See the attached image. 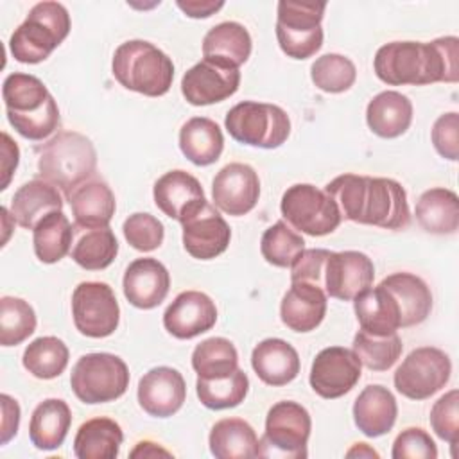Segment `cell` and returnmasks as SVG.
I'll use <instances>...</instances> for the list:
<instances>
[{"mask_svg":"<svg viewBox=\"0 0 459 459\" xmlns=\"http://www.w3.org/2000/svg\"><path fill=\"white\" fill-rule=\"evenodd\" d=\"M373 68L377 77L389 86L457 82L459 39L443 36L429 43L391 41L377 50Z\"/></svg>","mask_w":459,"mask_h":459,"instance_id":"obj_1","label":"cell"},{"mask_svg":"<svg viewBox=\"0 0 459 459\" xmlns=\"http://www.w3.org/2000/svg\"><path fill=\"white\" fill-rule=\"evenodd\" d=\"M325 192L337 204L341 217L351 222L384 230H403L411 222L407 194L391 178L342 174L333 178Z\"/></svg>","mask_w":459,"mask_h":459,"instance_id":"obj_2","label":"cell"},{"mask_svg":"<svg viewBox=\"0 0 459 459\" xmlns=\"http://www.w3.org/2000/svg\"><path fill=\"white\" fill-rule=\"evenodd\" d=\"M2 99L9 124L27 140L41 142L59 127V108L41 79L14 72L4 79Z\"/></svg>","mask_w":459,"mask_h":459,"instance_id":"obj_3","label":"cell"},{"mask_svg":"<svg viewBox=\"0 0 459 459\" xmlns=\"http://www.w3.org/2000/svg\"><path fill=\"white\" fill-rule=\"evenodd\" d=\"M97 170V151L90 138L77 131H61L38 149V172L41 179L61 188L65 195Z\"/></svg>","mask_w":459,"mask_h":459,"instance_id":"obj_4","label":"cell"},{"mask_svg":"<svg viewBox=\"0 0 459 459\" xmlns=\"http://www.w3.org/2000/svg\"><path fill=\"white\" fill-rule=\"evenodd\" d=\"M111 72L126 90L161 97L172 86L174 63L156 45L145 39H129L117 47Z\"/></svg>","mask_w":459,"mask_h":459,"instance_id":"obj_5","label":"cell"},{"mask_svg":"<svg viewBox=\"0 0 459 459\" xmlns=\"http://www.w3.org/2000/svg\"><path fill=\"white\" fill-rule=\"evenodd\" d=\"M70 25L68 9L63 4L39 2L11 34L9 52L18 63H41L66 39Z\"/></svg>","mask_w":459,"mask_h":459,"instance_id":"obj_6","label":"cell"},{"mask_svg":"<svg viewBox=\"0 0 459 459\" xmlns=\"http://www.w3.org/2000/svg\"><path fill=\"white\" fill-rule=\"evenodd\" d=\"M224 127L233 140L260 149H276L290 134V118L276 104L244 100L235 104L226 118Z\"/></svg>","mask_w":459,"mask_h":459,"instance_id":"obj_7","label":"cell"},{"mask_svg":"<svg viewBox=\"0 0 459 459\" xmlns=\"http://www.w3.org/2000/svg\"><path fill=\"white\" fill-rule=\"evenodd\" d=\"M70 385L82 403L115 402L129 387V368L115 353H86L74 364Z\"/></svg>","mask_w":459,"mask_h":459,"instance_id":"obj_8","label":"cell"},{"mask_svg":"<svg viewBox=\"0 0 459 459\" xmlns=\"http://www.w3.org/2000/svg\"><path fill=\"white\" fill-rule=\"evenodd\" d=\"M312 430L308 411L290 400L274 403L265 418V432L258 439V457H307Z\"/></svg>","mask_w":459,"mask_h":459,"instance_id":"obj_9","label":"cell"},{"mask_svg":"<svg viewBox=\"0 0 459 459\" xmlns=\"http://www.w3.org/2000/svg\"><path fill=\"white\" fill-rule=\"evenodd\" d=\"M325 2H278L276 39L283 54L292 59H308L323 45Z\"/></svg>","mask_w":459,"mask_h":459,"instance_id":"obj_10","label":"cell"},{"mask_svg":"<svg viewBox=\"0 0 459 459\" xmlns=\"http://www.w3.org/2000/svg\"><path fill=\"white\" fill-rule=\"evenodd\" d=\"M287 224L310 237H323L335 231L342 221L333 199L310 183L289 186L280 203Z\"/></svg>","mask_w":459,"mask_h":459,"instance_id":"obj_11","label":"cell"},{"mask_svg":"<svg viewBox=\"0 0 459 459\" xmlns=\"http://www.w3.org/2000/svg\"><path fill=\"white\" fill-rule=\"evenodd\" d=\"M452 362L434 346L412 350L396 368L393 382L396 391L409 400H427L441 391L450 380Z\"/></svg>","mask_w":459,"mask_h":459,"instance_id":"obj_12","label":"cell"},{"mask_svg":"<svg viewBox=\"0 0 459 459\" xmlns=\"http://www.w3.org/2000/svg\"><path fill=\"white\" fill-rule=\"evenodd\" d=\"M72 317L79 333L102 339L118 328L120 307L104 281H81L72 294Z\"/></svg>","mask_w":459,"mask_h":459,"instance_id":"obj_13","label":"cell"},{"mask_svg":"<svg viewBox=\"0 0 459 459\" xmlns=\"http://www.w3.org/2000/svg\"><path fill=\"white\" fill-rule=\"evenodd\" d=\"M362 364L353 350L330 346L321 350L310 368V387L316 394L333 400L350 393L360 380Z\"/></svg>","mask_w":459,"mask_h":459,"instance_id":"obj_14","label":"cell"},{"mask_svg":"<svg viewBox=\"0 0 459 459\" xmlns=\"http://www.w3.org/2000/svg\"><path fill=\"white\" fill-rule=\"evenodd\" d=\"M373 278L375 265L368 255L360 251H330L323 273V290L330 298L353 301L373 285Z\"/></svg>","mask_w":459,"mask_h":459,"instance_id":"obj_15","label":"cell"},{"mask_svg":"<svg viewBox=\"0 0 459 459\" xmlns=\"http://www.w3.org/2000/svg\"><path fill=\"white\" fill-rule=\"evenodd\" d=\"M213 204L233 217L249 213L260 197V179L247 163H228L213 178Z\"/></svg>","mask_w":459,"mask_h":459,"instance_id":"obj_16","label":"cell"},{"mask_svg":"<svg viewBox=\"0 0 459 459\" xmlns=\"http://www.w3.org/2000/svg\"><path fill=\"white\" fill-rule=\"evenodd\" d=\"M183 247L197 260H212L222 255L231 240V230L224 217L208 201L183 222Z\"/></svg>","mask_w":459,"mask_h":459,"instance_id":"obj_17","label":"cell"},{"mask_svg":"<svg viewBox=\"0 0 459 459\" xmlns=\"http://www.w3.org/2000/svg\"><path fill=\"white\" fill-rule=\"evenodd\" d=\"M238 68L203 59L185 72L181 79V93L192 106H208L231 97L238 90Z\"/></svg>","mask_w":459,"mask_h":459,"instance_id":"obj_18","label":"cell"},{"mask_svg":"<svg viewBox=\"0 0 459 459\" xmlns=\"http://www.w3.org/2000/svg\"><path fill=\"white\" fill-rule=\"evenodd\" d=\"M138 403L154 418H169L176 414L186 398V384L183 375L169 366L149 369L138 382Z\"/></svg>","mask_w":459,"mask_h":459,"instance_id":"obj_19","label":"cell"},{"mask_svg":"<svg viewBox=\"0 0 459 459\" xmlns=\"http://www.w3.org/2000/svg\"><path fill=\"white\" fill-rule=\"evenodd\" d=\"M217 307L201 290L179 292L163 314L165 330L176 339H194L213 328Z\"/></svg>","mask_w":459,"mask_h":459,"instance_id":"obj_20","label":"cell"},{"mask_svg":"<svg viewBox=\"0 0 459 459\" xmlns=\"http://www.w3.org/2000/svg\"><path fill=\"white\" fill-rule=\"evenodd\" d=\"M122 289L126 299L133 307L151 310L167 298L170 289V274L156 258H136L124 273Z\"/></svg>","mask_w":459,"mask_h":459,"instance_id":"obj_21","label":"cell"},{"mask_svg":"<svg viewBox=\"0 0 459 459\" xmlns=\"http://www.w3.org/2000/svg\"><path fill=\"white\" fill-rule=\"evenodd\" d=\"M152 197L156 206L167 217L179 222H183L206 203L203 186L197 178L181 169L169 170L158 178L152 188Z\"/></svg>","mask_w":459,"mask_h":459,"instance_id":"obj_22","label":"cell"},{"mask_svg":"<svg viewBox=\"0 0 459 459\" xmlns=\"http://www.w3.org/2000/svg\"><path fill=\"white\" fill-rule=\"evenodd\" d=\"M326 314V292L308 281H292L290 289L281 298L280 317L292 332L316 330Z\"/></svg>","mask_w":459,"mask_h":459,"instance_id":"obj_23","label":"cell"},{"mask_svg":"<svg viewBox=\"0 0 459 459\" xmlns=\"http://www.w3.org/2000/svg\"><path fill=\"white\" fill-rule=\"evenodd\" d=\"M66 199L74 213V224L79 228H108L117 210L115 194L106 181L97 178L79 185Z\"/></svg>","mask_w":459,"mask_h":459,"instance_id":"obj_24","label":"cell"},{"mask_svg":"<svg viewBox=\"0 0 459 459\" xmlns=\"http://www.w3.org/2000/svg\"><path fill=\"white\" fill-rule=\"evenodd\" d=\"M396 416V398L387 387L380 384L364 387L355 398L353 421L357 429L368 437H380L387 434L394 427Z\"/></svg>","mask_w":459,"mask_h":459,"instance_id":"obj_25","label":"cell"},{"mask_svg":"<svg viewBox=\"0 0 459 459\" xmlns=\"http://www.w3.org/2000/svg\"><path fill=\"white\" fill-rule=\"evenodd\" d=\"M251 366L264 384L280 387L298 377L299 355L287 341L269 337L255 346L251 353Z\"/></svg>","mask_w":459,"mask_h":459,"instance_id":"obj_26","label":"cell"},{"mask_svg":"<svg viewBox=\"0 0 459 459\" xmlns=\"http://www.w3.org/2000/svg\"><path fill=\"white\" fill-rule=\"evenodd\" d=\"M380 285L391 292L400 310V326L423 323L432 310V292L429 285L412 273H393Z\"/></svg>","mask_w":459,"mask_h":459,"instance_id":"obj_27","label":"cell"},{"mask_svg":"<svg viewBox=\"0 0 459 459\" xmlns=\"http://www.w3.org/2000/svg\"><path fill=\"white\" fill-rule=\"evenodd\" d=\"M251 36L238 22L217 23L203 38V57L230 68L244 65L251 56Z\"/></svg>","mask_w":459,"mask_h":459,"instance_id":"obj_28","label":"cell"},{"mask_svg":"<svg viewBox=\"0 0 459 459\" xmlns=\"http://www.w3.org/2000/svg\"><path fill=\"white\" fill-rule=\"evenodd\" d=\"M366 122L377 136L398 138L411 127L412 102L400 91H380L366 108Z\"/></svg>","mask_w":459,"mask_h":459,"instance_id":"obj_29","label":"cell"},{"mask_svg":"<svg viewBox=\"0 0 459 459\" xmlns=\"http://www.w3.org/2000/svg\"><path fill=\"white\" fill-rule=\"evenodd\" d=\"M56 210H63V197L57 186L45 179L23 183L11 199V215L25 230H34L45 215Z\"/></svg>","mask_w":459,"mask_h":459,"instance_id":"obj_30","label":"cell"},{"mask_svg":"<svg viewBox=\"0 0 459 459\" xmlns=\"http://www.w3.org/2000/svg\"><path fill=\"white\" fill-rule=\"evenodd\" d=\"M353 310L360 330L373 335L394 333L400 326V310L387 289L380 283L353 298Z\"/></svg>","mask_w":459,"mask_h":459,"instance_id":"obj_31","label":"cell"},{"mask_svg":"<svg viewBox=\"0 0 459 459\" xmlns=\"http://www.w3.org/2000/svg\"><path fill=\"white\" fill-rule=\"evenodd\" d=\"M179 149L197 167L215 163L224 149V136L217 122L208 117H194L179 129Z\"/></svg>","mask_w":459,"mask_h":459,"instance_id":"obj_32","label":"cell"},{"mask_svg":"<svg viewBox=\"0 0 459 459\" xmlns=\"http://www.w3.org/2000/svg\"><path fill=\"white\" fill-rule=\"evenodd\" d=\"M72 425V412L65 400L47 398L36 405L29 423L30 443L38 450H56L63 445Z\"/></svg>","mask_w":459,"mask_h":459,"instance_id":"obj_33","label":"cell"},{"mask_svg":"<svg viewBox=\"0 0 459 459\" xmlns=\"http://www.w3.org/2000/svg\"><path fill=\"white\" fill-rule=\"evenodd\" d=\"M414 215L427 233L454 235L459 230V197L443 186L425 190L416 203Z\"/></svg>","mask_w":459,"mask_h":459,"instance_id":"obj_34","label":"cell"},{"mask_svg":"<svg viewBox=\"0 0 459 459\" xmlns=\"http://www.w3.org/2000/svg\"><path fill=\"white\" fill-rule=\"evenodd\" d=\"M124 432L111 418L84 421L74 437V454L79 459H115L120 452Z\"/></svg>","mask_w":459,"mask_h":459,"instance_id":"obj_35","label":"cell"},{"mask_svg":"<svg viewBox=\"0 0 459 459\" xmlns=\"http://www.w3.org/2000/svg\"><path fill=\"white\" fill-rule=\"evenodd\" d=\"M208 445L217 459L258 457L256 432L242 418L219 420L210 430Z\"/></svg>","mask_w":459,"mask_h":459,"instance_id":"obj_36","label":"cell"},{"mask_svg":"<svg viewBox=\"0 0 459 459\" xmlns=\"http://www.w3.org/2000/svg\"><path fill=\"white\" fill-rule=\"evenodd\" d=\"M118 253V240L108 228H79L74 224L72 260L86 271H100L113 264Z\"/></svg>","mask_w":459,"mask_h":459,"instance_id":"obj_37","label":"cell"},{"mask_svg":"<svg viewBox=\"0 0 459 459\" xmlns=\"http://www.w3.org/2000/svg\"><path fill=\"white\" fill-rule=\"evenodd\" d=\"M34 253L43 264H56L72 251L74 224L63 210L50 212L32 230Z\"/></svg>","mask_w":459,"mask_h":459,"instance_id":"obj_38","label":"cell"},{"mask_svg":"<svg viewBox=\"0 0 459 459\" xmlns=\"http://www.w3.org/2000/svg\"><path fill=\"white\" fill-rule=\"evenodd\" d=\"M68 359L70 351L59 337L43 335L27 344L22 364L32 377L50 380L66 369Z\"/></svg>","mask_w":459,"mask_h":459,"instance_id":"obj_39","label":"cell"},{"mask_svg":"<svg viewBox=\"0 0 459 459\" xmlns=\"http://www.w3.org/2000/svg\"><path fill=\"white\" fill-rule=\"evenodd\" d=\"M192 368L197 378H222L238 368V353L226 337H210L192 351Z\"/></svg>","mask_w":459,"mask_h":459,"instance_id":"obj_40","label":"cell"},{"mask_svg":"<svg viewBox=\"0 0 459 459\" xmlns=\"http://www.w3.org/2000/svg\"><path fill=\"white\" fill-rule=\"evenodd\" d=\"M247 391L249 378L240 368H237L231 375L222 378H197L195 382V393L199 402L213 411L240 405Z\"/></svg>","mask_w":459,"mask_h":459,"instance_id":"obj_41","label":"cell"},{"mask_svg":"<svg viewBox=\"0 0 459 459\" xmlns=\"http://www.w3.org/2000/svg\"><path fill=\"white\" fill-rule=\"evenodd\" d=\"M355 355L360 364L371 371H387L400 359L403 344L398 333L389 335H373L364 330H359L353 337Z\"/></svg>","mask_w":459,"mask_h":459,"instance_id":"obj_42","label":"cell"},{"mask_svg":"<svg viewBox=\"0 0 459 459\" xmlns=\"http://www.w3.org/2000/svg\"><path fill=\"white\" fill-rule=\"evenodd\" d=\"M36 312L22 298L4 296L0 299V344L9 348L23 342L36 330Z\"/></svg>","mask_w":459,"mask_h":459,"instance_id":"obj_43","label":"cell"},{"mask_svg":"<svg viewBox=\"0 0 459 459\" xmlns=\"http://www.w3.org/2000/svg\"><path fill=\"white\" fill-rule=\"evenodd\" d=\"M305 249L303 237L285 221L269 226L260 240V251L267 264L274 267H290L294 258Z\"/></svg>","mask_w":459,"mask_h":459,"instance_id":"obj_44","label":"cell"},{"mask_svg":"<svg viewBox=\"0 0 459 459\" xmlns=\"http://www.w3.org/2000/svg\"><path fill=\"white\" fill-rule=\"evenodd\" d=\"M310 79L321 91L342 93L357 79L353 61L342 54H323L310 66Z\"/></svg>","mask_w":459,"mask_h":459,"instance_id":"obj_45","label":"cell"},{"mask_svg":"<svg viewBox=\"0 0 459 459\" xmlns=\"http://www.w3.org/2000/svg\"><path fill=\"white\" fill-rule=\"evenodd\" d=\"M122 231L129 246L142 253L158 249L165 238V228L161 221L145 212L129 215L122 224Z\"/></svg>","mask_w":459,"mask_h":459,"instance_id":"obj_46","label":"cell"},{"mask_svg":"<svg viewBox=\"0 0 459 459\" xmlns=\"http://www.w3.org/2000/svg\"><path fill=\"white\" fill-rule=\"evenodd\" d=\"M429 418L436 436L455 446L459 439V391L452 389L434 402Z\"/></svg>","mask_w":459,"mask_h":459,"instance_id":"obj_47","label":"cell"},{"mask_svg":"<svg viewBox=\"0 0 459 459\" xmlns=\"http://www.w3.org/2000/svg\"><path fill=\"white\" fill-rule=\"evenodd\" d=\"M391 455L393 459H436L437 446L427 430L409 427L396 436Z\"/></svg>","mask_w":459,"mask_h":459,"instance_id":"obj_48","label":"cell"},{"mask_svg":"<svg viewBox=\"0 0 459 459\" xmlns=\"http://www.w3.org/2000/svg\"><path fill=\"white\" fill-rule=\"evenodd\" d=\"M432 145L445 160L457 161L459 158V115L455 111L443 113L430 131Z\"/></svg>","mask_w":459,"mask_h":459,"instance_id":"obj_49","label":"cell"},{"mask_svg":"<svg viewBox=\"0 0 459 459\" xmlns=\"http://www.w3.org/2000/svg\"><path fill=\"white\" fill-rule=\"evenodd\" d=\"M328 249H303L290 264V281H308L323 289V273Z\"/></svg>","mask_w":459,"mask_h":459,"instance_id":"obj_50","label":"cell"},{"mask_svg":"<svg viewBox=\"0 0 459 459\" xmlns=\"http://www.w3.org/2000/svg\"><path fill=\"white\" fill-rule=\"evenodd\" d=\"M0 405H2V429H0V443L7 445L16 434L20 427V405L18 402L9 396L2 394L0 396Z\"/></svg>","mask_w":459,"mask_h":459,"instance_id":"obj_51","label":"cell"},{"mask_svg":"<svg viewBox=\"0 0 459 459\" xmlns=\"http://www.w3.org/2000/svg\"><path fill=\"white\" fill-rule=\"evenodd\" d=\"M2 140H4V145H2V152H4V163H2V170H4V181H2V190H5L9 186V181H11V176L13 172L16 170L18 167V161H20V149L16 145V142L11 140V136L7 133H2Z\"/></svg>","mask_w":459,"mask_h":459,"instance_id":"obj_52","label":"cell"},{"mask_svg":"<svg viewBox=\"0 0 459 459\" xmlns=\"http://www.w3.org/2000/svg\"><path fill=\"white\" fill-rule=\"evenodd\" d=\"M176 5L190 18H208V16L215 14L224 5V2H212V0H203V2L186 0V2H183V0H178Z\"/></svg>","mask_w":459,"mask_h":459,"instance_id":"obj_53","label":"cell"},{"mask_svg":"<svg viewBox=\"0 0 459 459\" xmlns=\"http://www.w3.org/2000/svg\"><path fill=\"white\" fill-rule=\"evenodd\" d=\"M131 457H156V455H167L170 457L172 454L165 448H161L158 443H152V441H140L136 443V446L131 450L129 454Z\"/></svg>","mask_w":459,"mask_h":459,"instance_id":"obj_54","label":"cell"},{"mask_svg":"<svg viewBox=\"0 0 459 459\" xmlns=\"http://www.w3.org/2000/svg\"><path fill=\"white\" fill-rule=\"evenodd\" d=\"M355 455H359V457H378V454L368 443H355L353 448H350L346 452V457H355Z\"/></svg>","mask_w":459,"mask_h":459,"instance_id":"obj_55","label":"cell"}]
</instances>
